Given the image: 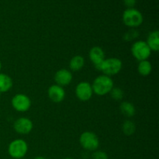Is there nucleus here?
Listing matches in <instances>:
<instances>
[{"instance_id": "nucleus-11", "label": "nucleus", "mask_w": 159, "mask_h": 159, "mask_svg": "<svg viewBox=\"0 0 159 159\" xmlns=\"http://www.w3.org/2000/svg\"><path fill=\"white\" fill-rule=\"evenodd\" d=\"M89 57L94 65L95 68L99 70L102 62L105 60V52L102 48L99 46H95L90 49Z\"/></svg>"}, {"instance_id": "nucleus-7", "label": "nucleus", "mask_w": 159, "mask_h": 159, "mask_svg": "<svg viewBox=\"0 0 159 159\" xmlns=\"http://www.w3.org/2000/svg\"><path fill=\"white\" fill-rule=\"evenodd\" d=\"M12 107L18 112H26L31 107V100L29 96L19 93L12 98L11 101Z\"/></svg>"}, {"instance_id": "nucleus-9", "label": "nucleus", "mask_w": 159, "mask_h": 159, "mask_svg": "<svg viewBox=\"0 0 159 159\" xmlns=\"http://www.w3.org/2000/svg\"><path fill=\"white\" fill-rule=\"evenodd\" d=\"M34 124L31 120L26 117H20L14 122L13 128L20 134H27L33 130Z\"/></svg>"}, {"instance_id": "nucleus-17", "label": "nucleus", "mask_w": 159, "mask_h": 159, "mask_svg": "<svg viewBox=\"0 0 159 159\" xmlns=\"http://www.w3.org/2000/svg\"><path fill=\"white\" fill-rule=\"evenodd\" d=\"M152 65L148 60L139 61L138 65V71L141 76H148L152 73Z\"/></svg>"}, {"instance_id": "nucleus-8", "label": "nucleus", "mask_w": 159, "mask_h": 159, "mask_svg": "<svg viewBox=\"0 0 159 159\" xmlns=\"http://www.w3.org/2000/svg\"><path fill=\"white\" fill-rule=\"evenodd\" d=\"M76 97L82 102L89 101L93 95V90L92 85L89 82H81L76 85L75 88Z\"/></svg>"}, {"instance_id": "nucleus-24", "label": "nucleus", "mask_w": 159, "mask_h": 159, "mask_svg": "<svg viewBox=\"0 0 159 159\" xmlns=\"http://www.w3.org/2000/svg\"><path fill=\"white\" fill-rule=\"evenodd\" d=\"M1 68H2V62H1V60H0V71H1Z\"/></svg>"}, {"instance_id": "nucleus-2", "label": "nucleus", "mask_w": 159, "mask_h": 159, "mask_svg": "<svg viewBox=\"0 0 159 159\" xmlns=\"http://www.w3.org/2000/svg\"><path fill=\"white\" fill-rule=\"evenodd\" d=\"M123 63L120 59L117 57L105 58L99 66V71H102L103 75L107 76H113L117 75L122 70Z\"/></svg>"}, {"instance_id": "nucleus-3", "label": "nucleus", "mask_w": 159, "mask_h": 159, "mask_svg": "<svg viewBox=\"0 0 159 159\" xmlns=\"http://www.w3.org/2000/svg\"><path fill=\"white\" fill-rule=\"evenodd\" d=\"M122 20L127 26L135 28L142 24L144 17L139 10L134 8H129L126 9L123 13Z\"/></svg>"}, {"instance_id": "nucleus-5", "label": "nucleus", "mask_w": 159, "mask_h": 159, "mask_svg": "<svg viewBox=\"0 0 159 159\" xmlns=\"http://www.w3.org/2000/svg\"><path fill=\"white\" fill-rule=\"evenodd\" d=\"M27 143L23 139H16L10 142L8 147L9 155L14 159L23 158L27 153Z\"/></svg>"}, {"instance_id": "nucleus-6", "label": "nucleus", "mask_w": 159, "mask_h": 159, "mask_svg": "<svg viewBox=\"0 0 159 159\" xmlns=\"http://www.w3.org/2000/svg\"><path fill=\"white\" fill-rule=\"evenodd\" d=\"M131 54L134 58L141 61L148 60L152 54L150 48L147 44L146 41L138 40L134 42L131 46Z\"/></svg>"}, {"instance_id": "nucleus-18", "label": "nucleus", "mask_w": 159, "mask_h": 159, "mask_svg": "<svg viewBox=\"0 0 159 159\" xmlns=\"http://www.w3.org/2000/svg\"><path fill=\"white\" fill-rule=\"evenodd\" d=\"M122 131L126 136H131L136 131V125L130 120H126L122 124Z\"/></svg>"}, {"instance_id": "nucleus-12", "label": "nucleus", "mask_w": 159, "mask_h": 159, "mask_svg": "<svg viewBox=\"0 0 159 159\" xmlns=\"http://www.w3.org/2000/svg\"><path fill=\"white\" fill-rule=\"evenodd\" d=\"M48 95L52 102L58 103L62 102L65 98V91L63 87L58 85H52L48 88Z\"/></svg>"}, {"instance_id": "nucleus-14", "label": "nucleus", "mask_w": 159, "mask_h": 159, "mask_svg": "<svg viewBox=\"0 0 159 159\" xmlns=\"http://www.w3.org/2000/svg\"><path fill=\"white\" fill-rule=\"evenodd\" d=\"M120 110L121 113L126 117H132L134 116L135 113H136V109L134 106L133 103L127 101H124V102H121L120 105Z\"/></svg>"}, {"instance_id": "nucleus-20", "label": "nucleus", "mask_w": 159, "mask_h": 159, "mask_svg": "<svg viewBox=\"0 0 159 159\" xmlns=\"http://www.w3.org/2000/svg\"><path fill=\"white\" fill-rule=\"evenodd\" d=\"M138 37V32L134 30H130L128 32L126 33L124 36V39L126 41H130V40L136 39Z\"/></svg>"}, {"instance_id": "nucleus-13", "label": "nucleus", "mask_w": 159, "mask_h": 159, "mask_svg": "<svg viewBox=\"0 0 159 159\" xmlns=\"http://www.w3.org/2000/svg\"><path fill=\"white\" fill-rule=\"evenodd\" d=\"M147 44L150 48L152 51H159V32L158 30L152 31L148 36Z\"/></svg>"}, {"instance_id": "nucleus-16", "label": "nucleus", "mask_w": 159, "mask_h": 159, "mask_svg": "<svg viewBox=\"0 0 159 159\" xmlns=\"http://www.w3.org/2000/svg\"><path fill=\"white\" fill-rule=\"evenodd\" d=\"M85 65V59L81 55H75L70 60L69 68L74 71H80Z\"/></svg>"}, {"instance_id": "nucleus-15", "label": "nucleus", "mask_w": 159, "mask_h": 159, "mask_svg": "<svg viewBox=\"0 0 159 159\" xmlns=\"http://www.w3.org/2000/svg\"><path fill=\"white\" fill-rule=\"evenodd\" d=\"M12 80L8 75L0 73V93H6L12 87Z\"/></svg>"}, {"instance_id": "nucleus-26", "label": "nucleus", "mask_w": 159, "mask_h": 159, "mask_svg": "<svg viewBox=\"0 0 159 159\" xmlns=\"http://www.w3.org/2000/svg\"><path fill=\"white\" fill-rule=\"evenodd\" d=\"M13 159H14V158H13Z\"/></svg>"}, {"instance_id": "nucleus-21", "label": "nucleus", "mask_w": 159, "mask_h": 159, "mask_svg": "<svg viewBox=\"0 0 159 159\" xmlns=\"http://www.w3.org/2000/svg\"><path fill=\"white\" fill-rule=\"evenodd\" d=\"M108 155L102 151H95L92 155V159H108Z\"/></svg>"}, {"instance_id": "nucleus-10", "label": "nucleus", "mask_w": 159, "mask_h": 159, "mask_svg": "<svg viewBox=\"0 0 159 159\" xmlns=\"http://www.w3.org/2000/svg\"><path fill=\"white\" fill-rule=\"evenodd\" d=\"M54 81L56 82V85H58L60 86H66L68 85L71 82L73 79L72 73L71 71L65 68L58 70L56 71L54 74Z\"/></svg>"}, {"instance_id": "nucleus-23", "label": "nucleus", "mask_w": 159, "mask_h": 159, "mask_svg": "<svg viewBox=\"0 0 159 159\" xmlns=\"http://www.w3.org/2000/svg\"><path fill=\"white\" fill-rule=\"evenodd\" d=\"M34 159H47V158H45V157H43V156H37V157H36Z\"/></svg>"}, {"instance_id": "nucleus-19", "label": "nucleus", "mask_w": 159, "mask_h": 159, "mask_svg": "<svg viewBox=\"0 0 159 159\" xmlns=\"http://www.w3.org/2000/svg\"><path fill=\"white\" fill-rule=\"evenodd\" d=\"M110 94L112 99L116 101L122 100V99L124 96V91L120 88H118V87H113L111 89V91H110Z\"/></svg>"}, {"instance_id": "nucleus-22", "label": "nucleus", "mask_w": 159, "mask_h": 159, "mask_svg": "<svg viewBox=\"0 0 159 159\" xmlns=\"http://www.w3.org/2000/svg\"><path fill=\"white\" fill-rule=\"evenodd\" d=\"M124 3L127 9L129 8H134L137 3V0H124Z\"/></svg>"}, {"instance_id": "nucleus-1", "label": "nucleus", "mask_w": 159, "mask_h": 159, "mask_svg": "<svg viewBox=\"0 0 159 159\" xmlns=\"http://www.w3.org/2000/svg\"><path fill=\"white\" fill-rule=\"evenodd\" d=\"M114 87L113 79L106 75H101L96 77L92 84L93 93L98 96H106L109 94Z\"/></svg>"}, {"instance_id": "nucleus-4", "label": "nucleus", "mask_w": 159, "mask_h": 159, "mask_svg": "<svg viewBox=\"0 0 159 159\" xmlns=\"http://www.w3.org/2000/svg\"><path fill=\"white\" fill-rule=\"evenodd\" d=\"M81 146L85 150L95 152L99 146V140L97 135L91 131H85L79 137Z\"/></svg>"}, {"instance_id": "nucleus-25", "label": "nucleus", "mask_w": 159, "mask_h": 159, "mask_svg": "<svg viewBox=\"0 0 159 159\" xmlns=\"http://www.w3.org/2000/svg\"><path fill=\"white\" fill-rule=\"evenodd\" d=\"M65 159H73V158H65Z\"/></svg>"}]
</instances>
